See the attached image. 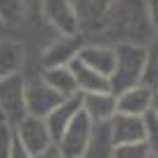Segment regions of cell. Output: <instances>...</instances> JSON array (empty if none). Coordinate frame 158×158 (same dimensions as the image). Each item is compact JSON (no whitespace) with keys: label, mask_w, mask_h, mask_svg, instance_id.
Returning a JSON list of instances; mask_svg holds the SVG:
<instances>
[{"label":"cell","mask_w":158,"mask_h":158,"mask_svg":"<svg viewBox=\"0 0 158 158\" xmlns=\"http://www.w3.org/2000/svg\"><path fill=\"white\" fill-rule=\"evenodd\" d=\"M83 43H139L156 40V26L146 14L144 0H73Z\"/></svg>","instance_id":"1"},{"label":"cell","mask_w":158,"mask_h":158,"mask_svg":"<svg viewBox=\"0 0 158 158\" xmlns=\"http://www.w3.org/2000/svg\"><path fill=\"white\" fill-rule=\"evenodd\" d=\"M149 45L139 43H118L113 45V69L109 73V92L118 94L127 87L142 85Z\"/></svg>","instance_id":"2"},{"label":"cell","mask_w":158,"mask_h":158,"mask_svg":"<svg viewBox=\"0 0 158 158\" xmlns=\"http://www.w3.org/2000/svg\"><path fill=\"white\" fill-rule=\"evenodd\" d=\"M24 83H26L24 73H14V76H7V78H0V120L10 127H14L26 116Z\"/></svg>","instance_id":"3"},{"label":"cell","mask_w":158,"mask_h":158,"mask_svg":"<svg viewBox=\"0 0 158 158\" xmlns=\"http://www.w3.org/2000/svg\"><path fill=\"white\" fill-rule=\"evenodd\" d=\"M61 97L54 92L52 87L43 83L38 73H28L26 83H24V106H26V116L45 120L50 113L59 106Z\"/></svg>","instance_id":"4"},{"label":"cell","mask_w":158,"mask_h":158,"mask_svg":"<svg viewBox=\"0 0 158 158\" xmlns=\"http://www.w3.org/2000/svg\"><path fill=\"white\" fill-rule=\"evenodd\" d=\"M40 17L57 35H78V17L73 0H38Z\"/></svg>","instance_id":"5"},{"label":"cell","mask_w":158,"mask_h":158,"mask_svg":"<svg viewBox=\"0 0 158 158\" xmlns=\"http://www.w3.org/2000/svg\"><path fill=\"white\" fill-rule=\"evenodd\" d=\"M92 127L94 123L83 111H78V116L69 123V127L64 130L59 142L54 144L59 149L61 158H83L87 144H90V137H92Z\"/></svg>","instance_id":"6"},{"label":"cell","mask_w":158,"mask_h":158,"mask_svg":"<svg viewBox=\"0 0 158 158\" xmlns=\"http://www.w3.org/2000/svg\"><path fill=\"white\" fill-rule=\"evenodd\" d=\"M12 135L19 139V144L26 149L31 156H40L52 146V137L47 132V125L43 118H33V116H24V118L12 127Z\"/></svg>","instance_id":"7"},{"label":"cell","mask_w":158,"mask_h":158,"mask_svg":"<svg viewBox=\"0 0 158 158\" xmlns=\"http://www.w3.org/2000/svg\"><path fill=\"white\" fill-rule=\"evenodd\" d=\"M106 127H109V137H111V144L113 146L146 142V127H144L142 116L113 113V118L106 123Z\"/></svg>","instance_id":"8"},{"label":"cell","mask_w":158,"mask_h":158,"mask_svg":"<svg viewBox=\"0 0 158 158\" xmlns=\"http://www.w3.org/2000/svg\"><path fill=\"white\" fill-rule=\"evenodd\" d=\"M156 109V90L146 85H135L116 94V113L125 116H144Z\"/></svg>","instance_id":"9"},{"label":"cell","mask_w":158,"mask_h":158,"mask_svg":"<svg viewBox=\"0 0 158 158\" xmlns=\"http://www.w3.org/2000/svg\"><path fill=\"white\" fill-rule=\"evenodd\" d=\"M83 45L80 35H57V38L50 43V45L40 52V69H47V66H66L76 59V52L78 47Z\"/></svg>","instance_id":"10"},{"label":"cell","mask_w":158,"mask_h":158,"mask_svg":"<svg viewBox=\"0 0 158 158\" xmlns=\"http://www.w3.org/2000/svg\"><path fill=\"white\" fill-rule=\"evenodd\" d=\"M76 59L83 66L92 69V71L102 73L109 78V73L113 69V45H104V43H83L76 52Z\"/></svg>","instance_id":"11"},{"label":"cell","mask_w":158,"mask_h":158,"mask_svg":"<svg viewBox=\"0 0 158 158\" xmlns=\"http://www.w3.org/2000/svg\"><path fill=\"white\" fill-rule=\"evenodd\" d=\"M28 57L26 50L17 38L5 35L0 40V78L14 76V73H26Z\"/></svg>","instance_id":"12"},{"label":"cell","mask_w":158,"mask_h":158,"mask_svg":"<svg viewBox=\"0 0 158 158\" xmlns=\"http://www.w3.org/2000/svg\"><path fill=\"white\" fill-rule=\"evenodd\" d=\"M80 111L92 120L94 125L109 123L116 113V94L111 92H87L80 94Z\"/></svg>","instance_id":"13"},{"label":"cell","mask_w":158,"mask_h":158,"mask_svg":"<svg viewBox=\"0 0 158 158\" xmlns=\"http://www.w3.org/2000/svg\"><path fill=\"white\" fill-rule=\"evenodd\" d=\"M78 111H80V94H76V97L61 99L59 106L45 118V125H47L50 137H52V144L59 142V137L64 135V130L69 127V123L78 116Z\"/></svg>","instance_id":"14"},{"label":"cell","mask_w":158,"mask_h":158,"mask_svg":"<svg viewBox=\"0 0 158 158\" xmlns=\"http://www.w3.org/2000/svg\"><path fill=\"white\" fill-rule=\"evenodd\" d=\"M38 76L43 78V83H45L47 87H52L61 99H69V97L80 94L78 87H76V78H73L69 64L66 66H47V69H40Z\"/></svg>","instance_id":"15"},{"label":"cell","mask_w":158,"mask_h":158,"mask_svg":"<svg viewBox=\"0 0 158 158\" xmlns=\"http://www.w3.org/2000/svg\"><path fill=\"white\" fill-rule=\"evenodd\" d=\"M71 69L73 78H76V87H78L80 94H87V92H109V78L102 76V73L92 71V69H87L83 66L78 59H73L69 64Z\"/></svg>","instance_id":"16"},{"label":"cell","mask_w":158,"mask_h":158,"mask_svg":"<svg viewBox=\"0 0 158 158\" xmlns=\"http://www.w3.org/2000/svg\"><path fill=\"white\" fill-rule=\"evenodd\" d=\"M111 153L113 144L109 137V127H106V123H99L92 127V137H90V144H87L83 158H111Z\"/></svg>","instance_id":"17"},{"label":"cell","mask_w":158,"mask_h":158,"mask_svg":"<svg viewBox=\"0 0 158 158\" xmlns=\"http://www.w3.org/2000/svg\"><path fill=\"white\" fill-rule=\"evenodd\" d=\"M26 5L28 0H0V24L7 28V33L19 24L26 12Z\"/></svg>","instance_id":"18"},{"label":"cell","mask_w":158,"mask_h":158,"mask_svg":"<svg viewBox=\"0 0 158 158\" xmlns=\"http://www.w3.org/2000/svg\"><path fill=\"white\" fill-rule=\"evenodd\" d=\"M111 158H156V149L149 142L123 144V146H113Z\"/></svg>","instance_id":"19"},{"label":"cell","mask_w":158,"mask_h":158,"mask_svg":"<svg viewBox=\"0 0 158 158\" xmlns=\"http://www.w3.org/2000/svg\"><path fill=\"white\" fill-rule=\"evenodd\" d=\"M12 151V127L0 120V158H10Z\"/></svg>","instance_id":"20"},{"label":"cell","mask_w":158,"mask_h":158,"mask_svg":"<svg viewBox=\"0 0 158 158\" xmlns=\"http://www.w3.org/2000/svg\"><path fill=\"white\" fill-rule=\"evenodd\" d=\"M10 158H35V156H31V153L19 144V139L12 135V151H10Z\"/></svg>","instance_id":"21"},{"label":"cell","mask_w":158,"mask_h":158,"mask_svg":"<svg viewBox=\"0 0 158 158\" xmlns=\"http://www.w3.org/2000/svg\"><path fill=\"white\" fill-rule=\"evenodd\" d=\"M35 158H61V153H59V149L52 144L50 149H47V151H43L40 156H35Z\"/></svg>","instance_id":"22"},{"label":"cell","mask_w":158,"mask_h":158,"mask_svg":"<svg viewBox=\"0 0 158 158\" xmlns=\"http://www.w3.org/2000/svg\"><path fill=\"white\" fill-rule=\"evenodd\" d=\"M5 35H7V28H5V26H2V24H0V40L5 38Z\"/></svg>","instance_id":"23"}]
</instances>
